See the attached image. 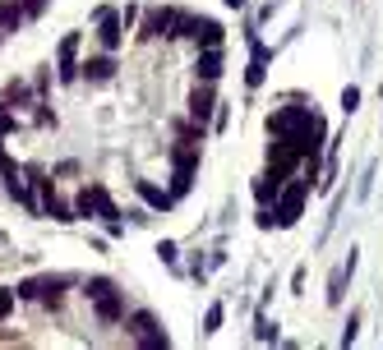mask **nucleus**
Here are the masks:
<instances>
[{"mask_svg":"<svg viewBox=\"0 0 383 350\" xmlns=\"http://www.w3.org/2000/svg\"><path fill=\"white\" fill-rule=\"evenodd\" d=\"M263 78H268V60H254V55H250V69H245V83H250V88H263Z\"/></svg>","mask_w":383,"mask_h":350,"instance_id":"20","label":"nucleus"},{"mask_svg":"<svg viewBox=\"0 0 383 350\" xmlns=\"http://www.w3.org/2000/svg\"><path fill=\"white\" fill-rule=\"evenodd\" d=\"M14 300H19V295H14V290H5V286H0V318H10V314H14Z\"/></svg>","mask_w":383,"mask_h":350,"instance_id":"24","label":"nucleus"},{"mask_svg":"<svg viewBox=\"0 0 383 350\" xmlns=\"http://www.w3.org/2000/svg\"><path fill=\"white\" fill-rule=\"evenodd\" d=\"M342 111H347V115H351V111H361V88H356V83L342 88Z\"/></svg>","mask_w":383,"mask_h":350,"instance_id":"21","label":"nucleus"},{"mask_svg":"<svg viewBox=\"0 0 383 350\" xmlns=\"http://www.w3.org/2000/svg\"><path fill=\"white\" fill-rule=\"evenodd\" d=\"M134 189H139V198H143L153 212H171V208H175L171 189H157V185H148V180H134Z\"/></svg>","mask_w":383,"mask_h":350,"instance_id":"13","label":"nucleus"},{"mask_svg":"<svg viewBox=\"0 0 383 350\" xmlns=\"http://www.w3.org/2000/svg\"><path fill=\"white\" fill-rule=\"evenodd\" d=\"M23 19H28V14H23L19 0H0V33H19Z\"/></svg>","mask_w":383,"mask_h":350,"instance_id":"16","label":"nucleus"},{"mask_svg":"<svg viewBox=\"0 0 383 350\" xmlns=\"http://www.w3.org/2000/svg\"><path fill=\"white\" fill-rule=\"evenodd\" d=\"M185 37H194L199 46H222V37H227V28H222L217 19H203V14H189V28Z\"/></svg>","mask_w":383,"mask_h":350,"instance_id":"8","label":"nucleus"},{"mask_svg":"<svg viewBox=\"0 0 383 350\" xmlns=\"http://www.w3.org/2000/svg\"><path fill=\"white\" fill-rule=\"evenodd\" d=\"M277 189H282V175H277V171H268V175H259V180H254V198H259V208H273Z\"/></svg>","mask_w":383,"mask_h":350,"instance_id":"15","label":"nucleus"},{"mask_svg":"<svg viewBox=\"0 0 383 350\" xmlns=\"http://www.w3.org/2000/svg\"><path fill=\"white\" fill-rule=\"evenodd\" d=\"M74 217H93V198H88V189H79V198H74Z\"/></svg>","mask_w":383,"mask_h":350,"instance_id":"23","label":"nucleus"},{"mask_svg":"<svg viewBox=\"0 0 383 350\" xmlns=\"http://www.w3.org/2000/svg\"><path fill=\"white\" fill-rule=\"evenodd\" d=\"M83 295L93 300V309H98L102 323H121V318H125V300H121V290H116V281H111V276H88V281H83Z\"/></svg>","mask_w":383,"mask_h":350,"instance_id":"2","label":"nucleus"},{"mask_svg":"<svg viewBox=\"0 0 383 350\" xmlns=\"http://www.w3.org/2000/svg\"><path fill=\"white\" fill-rule=\"evenodd\" d=\"M291 290H296V295L305 290V267H296V272H291Z\"/></svg>","mask_w":383,"mask_h":350,"instance_id":"28","label":"nucleus"},{"mask_svg":"<svg viewBox=\"0 0 383 350\" xmlns=\"http://www.w3.org/2000/svg\"><path fill=\"white\" fill-rule=\"evenodd\" d=\"M175 253H180V249H175L171 240H162V244H157V258H162V262H171V267H175Z\"/></svg>","mask_w":383,"mask_h":350,"instance_id":"27","label":"nucleus"},{"mask_svg":"<svg viewBox=\"0 0 383 350\" xmlns=\"http://www.w3.org/2000/svg\"><path fill=\"white\" fill-rule=\"evenodd\" d=\"M356 332H361V314L347 318V328H342V346H356Z\"/></svg>","mask_w":383,"mask_h":350,"instance_id":"22","label":"nucleus"},{"mask_svg":"<svg viewBox=\"0 0 383 350\" xmlns=\"http://www.w3.org/2000/svg\"><path fill=\"white\" fill-rule=\"evenodd\" d=\"M194 78H199V83H217V78H222V46H199Z\"/></svg>","mask_w":383,"mask_h":350,"instance_id":"10","label":"nucleus"},{"mask_svg":"<svg viewBox=\"0 0 383 350\" xmlns=\"http://www.w3.org/2000/svg\"><path fill=\"white\" fill-rule=\"evenodd\" d=\"M300 157H305V153H300V148H296L291 139H277L273 148H268V171H277V175L286 180V175H291V171L300 166Z\"/></svg>","mask_w":383,"mask_h":350,"instance_id":"5","label":"nucleus"},{"mask_svg":"<svg viewBox=\"0 0 383 350\" xmlns=\"http://www.w3.org/2000/svg\"><path fill=\"white\" fill-rule=\"evenodd\" d=\"M189 185H194V171H180V166H175V175H171V198H185Z\"/></svg>","mask_w":383,"mask_h":350,"instance_id":"18","label":"nucleus"},{"mask_svg":"<svg viewBox=\"0 0 383 350\" xmlns=\"http://www.w3.org/2000/svg\"><path fill=\"white\" fill-rule=\"evenodd\" d=\"M222 318H227V304H222V300H217V304H208V314H203V337H213V332L222 328Z\"/></svg>","mask_w":383,"mask_h":350,"instance_id":"17","label":"nucleus"},{"mask_svg":"<svg viewBox=\"0 0 383 350\" xmlns=\"http://www.w3.org/2000/svg\"><path fill=\"white\" fill-rule=\"evenodd\" d=\"M351 272H356V253H347V262H342V267H332V276H328V304H342Z\"/></svg>","mask_w":383,"mask_h":350,"instance_id":"14","label":"nucleus"},{"mask_svg":"<svg viewBox=\"0 0 383 350\" xmlns=\"http://www.w3.org/2000/svg\"><path fill=\"white\" fill-rule=\"evenodd\" d=\"M98 23H102V28H98V42L107 46V51H121V42H125V23H121V14L102 5V10H98Z\"/></svg>","mask_w":383,"mask_h":350,"instance_id":"7","label":"nucleus"},{"mask_svg":"<svg viewBox=\"0 0 383 350\" xmlns=\"http://www.w3.org/2000/svg\"><path fill=\"white\" fill-rule=\"evenodd\" d=\"M254 337H259V341H277V323L263 314V309H259V318H254Z\"/></svg>","mask_w":383,"mask_h":350,"instance_id":"19","label":"nucleus"},{"mask_svg":"<svg viewBox=\"0 0 383 350\" xmlns=\"http://www.w3.org/2000/svg\"><path fill=\"white\" fill-rule=\"evenodd\" d=\"M65 286H69V276H28V281H19L14 295H19V300H42L46 309H55Z\"/></svg>","mask_w":383,"mask_h":350,"instance_id":"4","label":"nucleus"},{"mask_svg":"<svg viewBox=\"0 0 383 350\" xmlns=\"http://www.w3.org/2000/svg\"><path fill=\"white\" fill-rule=\"evenodd\" d=\"M19 5H23V14H28V19H37V14H42L51 0H19Z\"/></svg>","mask_w":383,"mask_h":350,"instance_id":"26","label":"nucleus"},{"mask_svg":"<svg viewBox=\"0 0 383 350\" xmlns=\"http://www.w3.org/2000/svg\"><path fill=\"white\" fill-rule=\"evenodd\" d=\"M55 74H60V83H74L79 78V33H69L65 42H60V51H55Z\"/></svg>","mask_w":383,"mask_h":350,"instance_id":"9","label":"nucleus"},{"mask_svg":"<svg viewBox=\"0 0 383 350\" xmlns=\"http://www.w3.org/2000/svg\"><path fill=\"white\" fill-rule=\"evenodd\" d=\"M130 337L139 341L143 350H162V346H171V337L162 332V323H157L153 309H139V314H130Z\"/></svg>","mask_w":383,"mask_h":350,"instance_id":"3","label":"nucleus"},{"mask_svg":"<svg viewBox=\"0 0 383 350\" xmlns=\"http://www.w3.org/2000/svg\"><path fill=\"white\" fill-rule=\"evenodd\" d=\"M222 5H227V10H245V0H222Z\"/></svg>","mask_w":383,"mask_h":350,"instance_id":"30","label":"nucleus"},{"mask_svg":"<svg viewBox=\"0 0 383 350\" xmlns=\"http://www.w3.org/2000/svg\"><path fill=\"white\" fill-rule=\"evenodd\" d=\"M213 111H217V97H213V83H194V92H189V115H194V125H208Z\"/></svg>","mask_w":383,"mask_h":350,"instance_id":"11","label":"nucleus"},{"mask_svg":"<svg viewBox=\"0 0 383 350\" xmlns=\"http://www.w3.org/2000/svg\"><path fill=\"white\" fill-rule=\"evenodd\" d=\"M88 198H93V217H102L107 221V230L111 235H121V208L111 203V194L102 185H88Z\"/></svg>","mask_w":383,"mask_h":350,"instance_id":"6","label":"nucleus"},{"mask_svg":"<svg viewBox=\"0 0 383 350\" xmlns=\"http://www.w3.org/2000/svg\"><path fill=\"white\" fill-rule=\"evenodd\" d=\"M259 230H273V208H259Z\"/></svg>","mask_w":383,"mask_h":350,"instance_id":"29","label":"nucleus"},{"mask_svg":"<svg viewBox=\"0 0 383 350\" xmlns=\"http://www.w3.org/2000/svg\"><path fill=\"white\" fill-rule=\"evenodd\" d=\"M309 189H314V180H291V185H282L277 189V198H273V226H282V230H291L300 221V212H305V198H309Z\"/></svg>","mask_w":383,"mask_h":350,"instance_id":"1","label":"nucleus"},{"mask_svg":"<svg viewBox=\"0 0 383 350\" xmlns=\"http://www.w3.org/2000/svg\"><path fill=\"white\" fill-rule=\"evenodd\" d=\"M23 97H28V88H23V83H10V88H5V106H14V102H23Z\"/></svg>","mask_w":383,"mask_h":350,"instance_id":"25","label":"nucleus"},{"mask_svg":"<svg viewBox=\"0 0 383 350\" xmlns=\"http://www.w3.org/2000/svg\"><path fill=\"white\" fill-rule=\"evenodd\" d=\"M79 78H88V83H107V78H116V55H93V60H83L79 65Z\"/></svg>","mask_w":383,"mask_h":350,"instance_id":"12","label":"nucleus"}]
</instances>
